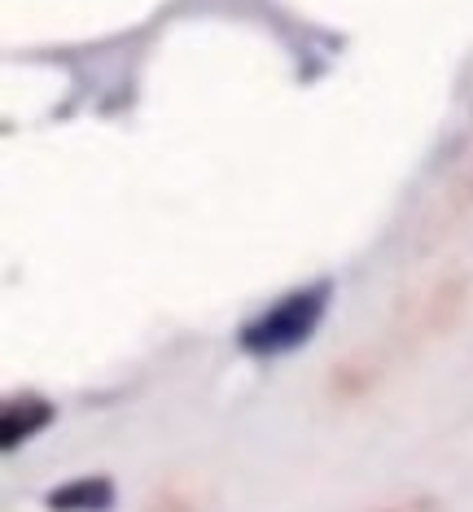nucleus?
Segmentation results:
<instances>
[{
  "mask_svg": "<svg viewBox=\"0 0 473 512\" xmlns=\"http://www.w3.org/2000/svg\"><path fill=\"white\" fill-rule=\"evenodd\" d=\"M333 302V281L320 276V281H307L281 294L276 302H268L263 311H255L250 320H241L237 329V351L250 359H281L294 355L316 337V329L329 316Z\"/></svg>",
  "mask_w": 473,
  "mask_h": 512,
  "instance_id": "1",
  "label": "nucleus"
},
{
  "mask_svg": "<svg viewBox=\"0 0 473 512\" xmlns=\"http://www.w3.org/2000/svg\"><path fill=\"white\" fill-rule=\"evenodd\" d=\"M114 504H119V486L106 473H84L44 491V508L49 512H114Z\"/></svg>",
  "mask_w": 473,
  "mask_h": 512,
  "instance_id": "2",
  "label": "nucleus"
},
{
  "mask_svg": "<svg viewBox=\"0 0 473 512\" xmlns=\"http://www.w3.org/2000/svg\"><path fill=\"white\" fill-rule=\"evenodd\" d=\"M57 421V407L40 394H22V399H9L5 412H0V447L18 451L22 442H31L36 434H44Z\"/></svg>",
  "mask_w": 473,
  "mask_h": 512,
  "instance_id": "3",
  "label": "nucleus"
}]
</instances>
